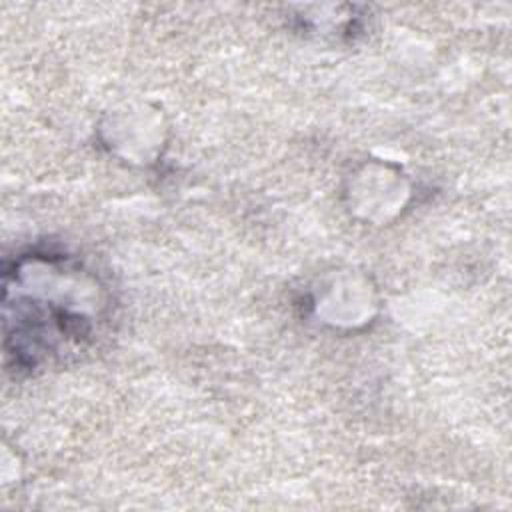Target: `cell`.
Here are the masks:
<instances>
[{"label": "cell", "instance_id": "cell-1", "mask_svg": "<svg viewBox=\"0 0 512 512\" xmlns=\"http://www.w3.org/2000/svg\"><path fill=\"white\" fill-rule=\"evenodd\" d=\"M32 276L14 260L4 270L6 356L32 372L84 352L106 312L102 288L82 262L62 252L24 254Z\"/></svg>", "mask_w": 512, "mask_h": 512}]
</instances>
